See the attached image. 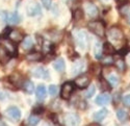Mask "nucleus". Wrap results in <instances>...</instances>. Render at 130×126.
I'll use <instances>...</instances> for the list:
<instances>
[{
  "label": "nucleus",
  "instance_id": "23",
  "mask_svg": "<svg viewBox=\"0 0 130 126\" xmlns=\"http://www.w3.org/2000/svg\"><path fill=\"white\" fill-rule=\"evenodd\" d=\"M22 87H23V90L28 93V94H31L35 90V85L34 82L30 81V80H25L23 83H22Z\"/></svg>",
  "mask_w": 130,
  "mask_h": 126
},
{
  "label": "nucleus",
  "instance_id": "21",
  "mask_svg": "<svg viewBox=\"0 0 130 126\" xmlns=\"http://www.w3.org/2000/svg\"><path fill=\"white\" fill-rule=\"evenodd\" d=\"M10 55L6 52V50L0 45V62L1 64H6V62L9 60Z\"/></svg>",
  "mask_w": 130,
  "mask_h": 126
},
{
  "label": "nucleus",
  "instance_id": "8",
  "mask_svg": "<svg viewBox=\"0 0 130 126\" xmlns=\"http://www.w3.org/2000/svg\"><path fill=\"white\" fill-rule=\"evenodd\" d=\"M74 83L78 89H86L91 83V78L88 74H83L75 79Z\"/></svg>",
  "mask_w": 130,
  "mask_h": 126
},
{
  "label": "nucleus",
  "instance_id": "41",
  "mask_svg": "<svg viewBox=\"0 0 130 126\" xmlns=\"http://www.w3.org/2000/svg\"><path fill=\"white\" fill-rule=\"evenodd\" d=\"M0 125H5V124H4V123H3L1 120H0Z\"/></svg>",
  "mask_w": 130,
  "mask_h": 126
},
{
  "label": "nucleus",
  "instance_id": "30",
  "mask_svg": "<svg viewBox=\"0 0 130 126\" xmlns=\"http://www.w3.org/2000/svg\"><path fill=\"white\" fill-rule=\"evenodd\" d=\"M95 92H96L95 86H89V89L85 92V97L86 98H92L95 95Z\"/></svg>",
  "mask_w": 130,
  "mask_h": 126
},
{
  "label": "nucleus",
  "instance_id": "38",
  "mask_svg": "<svg viewBox=\"0 0 130 126\" xmlns=\"http://www.w3.org/2000/svg\"><path fill=\"white\" fill-rule=\"evenodd\" d=\"M125 18H126V20H127V22H128V24H130V10H129V13L125 16Z\"/></svg>",
  "mask_w": 130,
  "mask_h": 126
},
{
  "label": "nucleus",
  "instance_id": "40",
  "mask_svg": "<svg viewBox=\"0 0 130 126\" xmlns=\"http://www.w3.org/2000/svg\"><path fill=\"white\" fill-rule=\"evenodd\" d=\"M126 1H127V0H118V2H120V3H124Z\"/></svg>",
  "mask_w": 130,
  "mask_h": 126
},
{
  "label": "nucleus",
  "instance_id": "16",
  "mask_svg": "<svg viewBox=\"0 0 130 126\" xmlns=\"http://www.w3.org/2000/svg\"><path fill=\"white\" fill-rule=\"evenodd\" d=\"M36 94H37L38 100H40V101L44 100V99L47 97V90H46V87H45L44 85H40V86L37 88Z\"/></svg>",
  "mask_w": 130,
  "mask_h": 126
},
{
  "label": "nucleus",
  "instance_id": "17",
  "mask_svg": "<svg viewBox=\"0 0 130 126\" xmlns=\"http://www.w3.org/2000/svg\"><path fill=\"white\" fill-rule=\"evenodd\" d=\"M22 78H23V77L21 76L19 73H14L13 75H10V76H9L8 80L12 82L14 86H18V87H19V86H22V83L24 82Z\"/></svg>",
  "mask_w": 130,
  "mask_h": 126
},
{
  "label": "nucleus",
  "instance_id": "24",
  "mask_svg": "<svg viewBox=\"0 0 130 126\" xmlns=\"http://www.w3.org/2000/svg\"><path fill=\"white\" fill-rule=\"evenodd\" d=\"M32 45H34V40H32V38L29 36L24 37V39L22 40V47L25 50H28L32 47Z\"/></svg>",
  "mask_w": 130,
  "mask_h": 126
},
{
  "label": "nucleus",
  "instance_id": "5",
  "mask_svg": "<svg viewBox=\"0 0 130 126\" xmlns=\"http://www.w3.org/2000/svg\"><path fill=\"white\" fill-rule=\"evenodd\" d=\"M75 39H76V43L78 45V47L82 50H85L88 48L89 45V38L88 35H86L85 31L83 30H79L76 33V36H75Z\"/></svg>",
  "mask_w": 130,
  "mask_h": 126
},
{
  "label": "nucleus",
  "instance_id": "3",
  "mask_svg": "<svg viewBox=\"0 0 130 126\" xmlns=\"http://www.w3.org/2000/svg\"><path fill=\"white\" fill-rule=\"evenodd\" d=\"M0 45H1L5 50L6 52L10 55V56H15L18 52V48H17V45L15 42H13L10 39H8L7 37H1L0 38Z\"/></svg>",
  "mask_w": 130,
  "mask_h": 126
},
{
  "label": "nucleus",
  "instance_id": "6",
  "mask_svg": "<svg viewBox=\"0 0 130 126\" xmlns=\"http://www.w3.org/2000/svg\"><path fill=\"white\" fill-rule=\"evenodd\" d=\"M5 34L6 35L4 37H7L8 39H10L13 42H15L16 44L20 43V42H22V40L24 39V35L21 33L20 30H18V29H10V28H8V29H6Z\"/></svg>",
  "mask_w": 130,
  "mask_h": 126
},
{
  "label": "nucleus",
  "instance_id": "27",
  "mask_svg": "<svg viewBox=\"0 0 130 126\" xmlns=\"http://www.w3.org/2000/svg\"><path fill=\"white\" fill-rule=\"evenodd\" d=\"M117 118L119 119V121L125 122L128 119V113L125 109H122V108L118 109V112H117Z\"/></svg>",
  "mask_w": 130,
  "mask_h": 126
},
{
  "label": "nucleus",
  "instance_id": "1",
  "mask_svg": "<svg viewBox=\"0 0 130 126\" xmlns=\"http://www.w3.org/2000/svg\"><path fill=\"white\" fill-rule=\"evenodd\" d=\"M88 27H89V29L92 31V33L95 34L97 37L103 38L106 35L105 24L101 20H93V21H91V22H89V24H88Z\"/></svg>",
  "mask_w": 130,
  "mask_h": 126
},
{
  "label": "nucleus",
  "instance_id": "28",
  "mask_svg": "<svg viewBox=\"0 0 130 126\" xmlns=\"http://www.w3.org/2000/svg\"><path fill=\"white\" fill-rule=\"evenodd\" d=\"M107 80L112 87H116V86H118L119 83H120V78H119V76L117 74H115V73H112V74H110L109 76H108Z\"/></svg>",
  "mask_w": 130,
  "mask_h": 126
},
{
  "label": "nucleus",
  "instance_id": "31",
  "mask_svg": "<svg viewBox=\"0 0 130 126\" xmlns=\"http://www.w3.org/2000/svg\"><path fill=\"white\" fill-rule=\"evenodd\" d=\"M39 122H40V118L37 116L36 114H34L32 116H30L29 119H28V124L29 125H37Z\"/></svg>",
  "mask_w": 130,
  "mask_h": 126
},
{
  "label": "nucleus",
  "instance_id": "34",
  "mask_svg": "<svg viewBox=\"0 0 130 126\" xmlns=\"http://www.w3.org/2000/svg\"><path fill=\"white\" fill-rule=\"evenodd\" d=\"M102 61H103L104 65H111L115 60H113V58H112V55H106V57L103 58Z\"/></svg>",
  "mask_w": 130,
  "mask_h": 126
},
{
  "label": "nucleus",
  "instance_id": "18",
  "mask_svg": "<svg viewBox=\"0 0 130 126\" xmlns=\"http://www.w3.org/2000/svg\"><path fill=\"white\" fill-rule=\"evenodd\" d=\"M107 114H108V111H107L106 108H102V109H100V111H98V112H96V113L93 115V118H94L95 121L100 122V121H102L103 119L106 118Z\"/></svg>",
  "mask_w": 130,
  "mask_h": 126
},
{
  "label": "nucleus",
  "instance_id": "12",
  "mask_svg": "<svg viewBox=\"0 0 130 126\" xmlns=\"http://www.w3.org/2000/svg\"><path fill=\"white\" fill-rule=\"evenodd\" d=\"M84 10H85L86 14H88L91 18H96L97 16H98V14H99L98 8H97V6L95 4H93V3L86 4L84 6Z\"/></svg>",
  "mask_w": 130,
  "mask_h": 126
},
{
  "label": "nucleus",
  "instance_id": "33",
  "mask_svg": "<svg viewBox=\"0 0 130 126\" xmlns=\"http://www.w3.org/2000/svg\"><path fill=\"white\" fill-rule=\"evenodd\" d=\"M48 91H49V94H50L51 96H55L56 94H57V92H58L57 87H56L55 85H50V86H49Z\"/></svg>",
  "mask_w": 130,
  "mask_h": 126
},
{
  "label": "nucleus",
  "instance_id": "37",
  "mask_svg": "<svg viewBox=\"0 0 130 126\" xmlns=\"http://www.w3.org/2000/svg\"><path fill=\"white\" fill-rule=\"evenodd\" d=\"M43 111H44V108H43L42 106H39V107H35L32 112H34V114H42Z\"/></svg>",
  "mask_w": 130,
  "mask_h": 126
},
{
  "label": "nucleus",
  "instance_id": "32",
  "mask_svg": "<svg viewBox=\"0 0 130 126\" xmlns=\"http://www.w3.org/2000/svg\"><path fill=\"white\" fill-rule=\"evenodd\" d=\"M7 22V14L4 12H0V26L4 25Z\"/></svg>",
  "mask_w": 130,
  "mask_h": 126
},
{
  "label": "nucleus",
  "instance_id": "39",
  "mask_svg": "<svg viewBox=\"0 0 130 126\" xmlns=\"http://www.w3.org/2000/svg\"><path fill=\"white\" fill-rule=\"evenodd\" d=\"M4 93L3 92H0V99H4Z\"/></svg>",
  "mask_w": 130,
  "mask_h": 126
},
{
  "label": "nucleus",
  "instance_id": "11",
  "mask_svg": "<svg viewBox=\"0 0 130 126\" xmlns=\"http://www.w3.org/2000/svg\"><path fill=\"white\" fill-rule=\"evenodd\" d=\"M34 76L36 78H39V79H47L49 77V73L48 71L45 69V68H43V67H38L35 71H34Z\"/></svg>",
  "mask_w": 130,
  "mask_h": 126
},
{
  "label": "nucleus",
  "instance_id": "22",
  "mask_svg": "<svg viewBox=\"0 0 130 126\" xmlns=\"http://www.w3.org/2000/svg\"><path fill=\"white\" fill-rule=\"evenodd\" d=\"M7 22L12 25L18 24L20 23V16L17 13H13V14H8L7 15Z\"/></svg>",
  "mask_w": 130,
  "mask_h": 126
},
{
  "label": "nucleus",
  "instance_id": "26",
  "mask_svg": "<svg viewBox=\"0 0 130 126\" xmlns=\"http://www.w3.org/2000/svg\"><path fill=\"white\" fill-rule=\"evenodd\" d=\"M102 48H101V45L100 43H98V42H96L95 43V46H94V55L97 59H100L102 57Z\"/></svg>",
  "mask_w": 130,
  "mask_h": 126
},
{
  "label": "nucleus",
  "instance_id": "36",
  "mask_svg": "<svg viewBox=\"0 0 130 126\" xmlns=\"http://www.w3.org/2000/svg\"><path fill=\"white\" fill-rule=\"evenodd\" d=\"M41 2H42L43 5H44L45 8L49 9V8L51 7V2H52V0H41Z\"/></svg>",
  "mask_w": 130,
  "mask_h": 126
},
{
  "label": "nucleus",
  "instance_id": "29",
  "mask_svg": "<svg viewBox=\"0 0 130 126\" xmlns=\"http://www.w3.org/2000/svg\"><path fill=\"white\" fill-rule=\"evenodd\" d=\"M116 67L120 70L121 72H123L125 70V68H126V61L122 58V56H121V58H119V59L116 60Z\"/></svg>",
  "mask_w": 130,
  "mask_h": 126
},
{
  "label": "nucleus",
  "instance_id": "10",
  "mask_svg": "<svg viewBox=\"0 0 130 126\" xmlns=\"http://www.w3.org/2000/svg\"><path fill=\"white\" fill-rule=\"evenodd\" d=\"M64 121H66V123L68 125H77L80 122V118L77 114L70 113V114H67L66 116H64Z\"/></svg>",
  "mask_w": 130,
  "mask_h": 126
},
{
  "label": "nucleus",
  "instance_id": "14",
  "mask_svg": "<svg viewBox=\"0 0 130 126\" xmlns=\"http://www.w3.org/2000/svg\"><path fill=\"white\" fill-rule=\"evenodd\" d=\"M102 51L105 55H113L115 53H117V50L115 48V46L110 43V42H106L104 43L103 47H102Z\"/></svg>",
  "mask_w": 130,
  "mask_h": 126
},
{
  "label": "nucleus",
  "instance_id": "35",
  "mask_svg": "<svg viewBox=\"0 0 130 126\" xmlns=\"http://www.w3.org/2000/svg\"><path fill=\"white\" fill-rule=\"evenodd\" d=\"M123 103H124L125 106L130 107V94H128V95H125L123 97Z\"/></svg>",
  "mask_w": 130,
  "mask_h": 126
},
{
  "label": "nucleus",
  "instance_id": "4",
  "mask_svg": "<svg viewBox=\"0 0 130 126\" xmlns=\"http://www.w3.org/2000/svg\"><path fill=\"white\" fill-rule=\"evenodd\" d=\"M74 90H75V83L74 82H71V81L64 82L63 85L61 86V89H60V97H61V99H63V100L70 99L73 92H74Z\"/></svg>",
  "mask_w": 130,
  "mask_h": 126
},
{
  "label": "nucleus",
  "instance_id": "13",
  "mask_svg": "<svg viewBox=\"0 0 130 126\" xmlns=\"http://www.w3.org/2000/svg\"><path fill=\"white\" fill-rule=\"evenodd\" d=\"M110 95L108 93H103L101 95H99L98 97L96 98V104H98V105H105V104L109 103L110 101Z\"/></svg>",
  "mask_w": 130,
  "mask_h": 126
},
{
  "label": "nucleus",
  "instance_id": "9",
  "mask_svg": "<svg viewBox=\"0 0 130 126\" xmlns=\"http://www.w3.org/2000/svg\"><path fill=\"white\" fill-rule=\"evenodd\" d=\"M6 114L13 121H18L21 118V111L17 106H9L6 109Z\"/></svg>",
  "mask_w": 130,
  "mask_h": 126
},
{
  "label": "nucleus",
  "instance_id": "7",
  "mask_svg": "<svg viewBox=\"0 0 130 126\" xmlns=\"http://www.w3.org/2000/svg\"><path fill=\"white\" fill-rule=\"evenodd\" d=\"M26 12H27V15L30 17L38 16L41 14V6L39 3L35 1H29L26 4Z\"/></svg>",
  "mask_w": 130,
  "mask_h": 126
},
{
  "label": "nucleus",
  "instance_id": "15",
  "mask_svg": "<svg viewBox=\"0 0 130 126\" xmlns=\"http://www.w3.org/2000/svg\"><path fill=\"white\" fill-rule=\"evenodd\" d=\"M26 59L28 61H40L43 59V54L39 51H31L26 54Z\"/></svg>",
  "mask_w": 130,
  "mask_h": 126
},
{
  "label": "nucleus",
  "instance_id": "25",
  "mask_svg": "<svg viewBox=\"0 0 130 126\" xmlns=\"http://www.w3.org/2000/svg\"><path fill=\"white\" fill-rule=\"evenodd\" d=\"M84 17V12L83 9L81 8H76L73 12V20L76 21V22H78V21H81Z\"/></svg>",
  "mask_w": 130,
  "mask_h": 126
},
{
  "label": "nucleus",
  "instance_id": "2",
  "mask_svg": "<svg viewBox=\"0 0 130 126\" xmlns=\"http://www.w3.org/2000/svg\"><path fill=\"white\" fill-rule=\"evenodd\" d=\"M107 38L109 40V42L112 44H120L124 41V33L122 31L121 28H119L117 26H112L111 28L108 29L107 31Z\"/></svg>",
  "mask_w": 130,
  "mask_h": 126
},
{
  "label": "nucleus",
  "instance_id": "20",
  "mask_svg": "<svg viewBox=\"0 0 130 126\" xmlns=\"http://www.w3.org/2000/svg\"><path fill=\"white\" fill-rule=\"evenodd\" d=\"M83 67H84V62L82 60H76L73 64V67H72V74L77 75L78 73H80L82 71Z\"/></svg>",
  "mask_w": 130,
  "mask_h": 126
},
{
  "label": "nucleus",
  "instance_id": "19",
  "mask_svg": "<svg viewBox=\"0 0 130 126\" xmlns=\"http://www.w3.org/2000/svg\"><path fill=\"white\" fill-rule=\"evenodd\" d=\"M53 68L55 69L57 72L62 73V72L64 71V69H66V64H64L63 58H61V57L57 58L55 61H54V64H53Z\"/></svg>",
  "mask_w": 130,
  "mask_h": 126
},
{
  "label": "nucleus",
  "instance_id": "42",
  "mask_svg": "<svg viewBox=\"0 0 130 126\" xmlns=\"http://www.w3.org/2000/svg\"><path fill=\"white\" fill-rule=\"evenodd\" d=\"M102 1H109V0H102Z\"/></svg>",
  "mask_w": 130,
  "mask_h": 126
}]
</instances>
